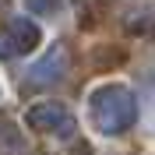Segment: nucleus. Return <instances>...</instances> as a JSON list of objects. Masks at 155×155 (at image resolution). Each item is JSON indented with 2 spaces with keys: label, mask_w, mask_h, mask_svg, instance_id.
Returning a JSON list of instances; mask_svg holds the SVG:
<instances>
[{
  "label": "nucleus",
  "mask_w": 155,
  "mask_h": 155,
  "mask_svg": "<svg viewBox=\"0 0 155 155\" xmlns=\"http://www.w3.org/2000/svg\"><path fill=\"white\" fill-rule=\"evenodd\" d=\"M134 113H137L134 109V95L127 88H120V85H109V88H102V92L92 95V116H95V124L106 134H116V130L130 127Z\"/></svg>",
  "instance_id": "f257e3e1"
},
{
  "label": "nucleus",
  "mask_w": 155,
  "mask_h": 155,
  "mask_svg": "<svg viewBox=\"0 0 155 155\" xmlns=\"http://www.w3.org/2000/svg\"><path fill=\"white\" fill-rule=\"evenodd\" d=\"M39 42V25L32 18H11L0 32V57H18V53H28Z\"/></svg>",
  "instance_id": "f03ea898"
},
{
  "label": "nucleus",
  "mask_w": 155,
  "mask_h": 155,
  "mask_svg": "<svg viewBox=\"0 0 155 155\" xmlns=\"http://www.w3.org/2000/svg\"><path fill=\"white\" fill-rule=\"evenodd\" d=\"M28 124L32 127H60V134H67V130H74V116L57 102H42L28 113Z\"/></svg>",
  "instance_id": "7ed1b4c3"
},
{
  "label": "nucleus",
  "mask_w": 155,
  "mask_h": 155,
  "mask_svg": "<svg viewBox=\"0 0 155 155\" xmlns=\"http://www.w3.org/2000/svg\"><path fill=\"white\" fill-rule=\"evenodd\" d=\"M64 49H57V53H49L42 64H35L32 67V81H49V78H60V71H64Z\"/></svg>",
  "instance_id": "20e7f679"
},
{
  "label": "nucleus",
  "mask_w": 155,
  "mask_h": 155,
  "mask_svg": "<svg viewBox=\"0 0 155 155\" xmlns=\"http://www.w3.org/2000/svg\"><path fill=\"white\" fill-rule=\"evenodd\" d=\"M25 7L32 14H49L53 7H60V0H25Z\"/></svg>",
  "instance_id": "39448f33"
}]
</instances>
